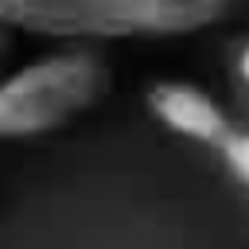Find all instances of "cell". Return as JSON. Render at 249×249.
Returning <instances> with one entry per match:
<instances>
[{"instance_id": "cell-1", "label": "cell", "mask_w": 249, "mask_h": 249, "mask_svg": "<svg viewBox=\"0 0 249 249\" xmlns=\"http://www.w3.org/2000/svg\"><path fill=\"white\" fill-rule=\"evenodd\" d=\"M233 0H0V23L43 39H183L230 16Z\"/></svg>"}, {"instance_id": "cell-2", "label": "cell", "mask_w": 249, "mask_h": 249, "mask_svg": "<svg viewBox=\"0 0 249 249\" xmlns=\"http://www.w3.org/2000/svg\"><path fill=\"white\" fill-rule=\"evenodd\" d=\"M109 89V66L82 47L39 54L0 78V140H35L89 113Z\"/></svg>"}, {"instance_id": "cell-3", "label": "cell", "mask_w": 249, "mask_h": 249, "mask_svg": "<svg viewBox=\"0 0 249 249\" xmlns=\"http://www.w3.org/2000/svg\"><path fill=\"white\" fill-rule=\"evenodd\" d=\"M148 113L167 132L191 144H206V148H218L226 132L233 128V117L226 113V105L210 89L183 82V78H160L148 89Z\"/></svg>"}, {"instance_id": "cell-4", "label": "cell", "mask_w": 249, "mask_h": 249, "mask_svg": "<svg viewBox=\"0 0 249 249\" xmlns=\"http://www.w3.org/2000/svg\"><path fill=\"white\" fill-rule=\"evenodd\" d=\"M214 152L222 156V167L230 171V179L249 191V124H237L233 121V128L226 132V140Z\"/></svg>"}, {"instance_id": "cell-5", "label": "cell", "mask_w": 249, "mask_h": 249, "mask_svg": "<svg viewBox=\"0 0 249 249\" xmlns=\"http://www.w3.org/2000/svg\"><path fill=\"white\" fill-rule=\"evenodd\" d=\"M233 74H237V82L249 89V39L237 47V54H233Z\"/></svg>"}, {"instance_id": "cell-6", "label": "cell", "mask_w": 249, "mask_h": 249, "mask_svg": "<svg viewBox=\"0 0 249 249\" xmlns=\"http://www.w3.org/2000/svg\"><path fill=\"white\" fill-rule=\"evenodd\" d=\"M0 27H4V23H0ZM0 54H4V31H0Z\"/></svg>"}]
</instances>
